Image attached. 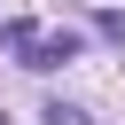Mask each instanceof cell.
Returning a JSON list of instances; mask_svg holds the SVG:
<instances>
[{
  "label": "cell",
  "instance_id": "1",
  "mask_svg": "<svg viewBox=\"0 0 125 125\" xmlns=\"http://www.w3.org/2000/svg\"><path fill=\"white\" fill-rule=\"evenodd\" d=\"M86 55V39L78 31H39V47H31V62L23 70H62V62H78Z\"/></svg>",
  "mask_w": 125,
  "mask_h": 125
},
{
  "label": "cell",
  "instance_id": "2",
  "mask_svg": "<svg viewBox=\"0 0 125 125\" xmlns=\"http://www.w3.org/2000/svg\"><path fill=\"white\" fill-rule=\"evenodd\" d=\"M0 39H8V55H16V62H31V47H39V23H31V16H8V23H0Z\"/></svg>",
  "mask_w": 125,
  "mask_h": 125
},
{
  "label": "cell",
  "instance_id": "3",
  "mask_svg": "<svg viewBox=\"0 0 125 125\" xmlns=\"http://www.w3.org/2000/svg\"><path fill=\"white\" fill-rule=\"evenodd\" d=\"M94 31H102L109 47H125V16H117V8H94Z\"/></svg>",
  "mask_w": 125,
  "mask_h": 125
},
{
  "label": "cell",
  "instance_id": "4",
  "mask_svg": "<svg viewBox=\"0 0 125 125\" xmlns=\"http://www.w3.org/2000/svg\"><path fill=\"white\" fill-rule=\"evenodd\" d=\"M39 125H94V117H86V109H70V102H47V109H39Z\"/></svg>",
  "mask_w": 125,
  "mask_h": 125
},
{
  "label": "cell",
  "instance_id": "5",
  "mask_svg": "<svg viewBox=\"0 0 125 125\" xmlns=\"http://www.w3.org/2000/svg\"><path fill=\"white\" fill-rule=\"evenodd\" d=\"M0 125H8V109H0Z\"/></svg>",
  "mask_w": 125,
  "mask_h": 125
}]
</instances>
